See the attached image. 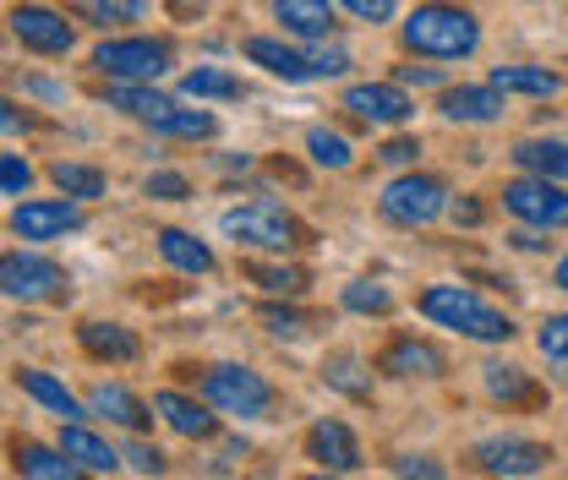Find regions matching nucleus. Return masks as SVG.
Masks as SVG:
<instances>
[{
	"label": "nucleus",
	"mask_w": 568,
	"mask_h": 480,
	"mask_svg": "<svg viewBox=\"0 0 568 480\" xmlns=\"http://www.w3.org/2000/svg\"><path fill=\"white\" fill-rule=\"evenodd\" d=\"M339 6L351 17H361V22H372V28L377 22H394V11H399V0H339Z\"/></svg>",
	"instance_id": "a19ab883"
},
{
	"label": "nucleus",
	"mask_w": 568,
	"mask_h": 480,
	"mask_svg": "<svg viewBox=\"0 0 568 480\" xmlns=\"http://www.w3.org/2000/svg\"><path fill=\"white\" fill-rule=\"evenodd\" d=\"M61 448H67L82 470H93V476H115V470H121V453H115L99 431H88L82 420H71V426L61 420Z\"/></svg>",
	"instance_id": "a211bd4d"
},
{
	"label": "nucleus",
	"mask_w": 568,
	"mask_h": 480,
	"mask_svg": "<svg viewBox=\"0 0 568 480\" xmlns=\"http://www.w3.org/2000/svg\"><path fill=\"white\" fill-rule=\"evenodd\" d=\"M17 382H22V394H28V399H39V405H44V410L50 415H61V420H82V405H77V394H67V382H55V377H50V371H33V366H22V371H17Z\"/></svg>",
	"instance_id": "5701e85b"
},
{
	"label": "nucleus",
	"mask_w": 568,
	"mask_h": 480,
	"mask_svg": "<svg viewBox=\"0 0 568 480\" xmlns=\"http://www.w3.org/2000/svg\"><path fill=\"white\" fill-rule=\"evenodd\" d=\"M306 453H312L323 470H339V476L361 470V442H355V431L345 420H317V426L306 431Z\"/></svg>",
	"instance_id": "4468645a"
},
{
	"label": "nucleus",
	"mask_w": 568,
	"mask_h": 480,
	"mask_svg": "<svg viewBox=\"0 0 568 480\" xmlns=\"http://www.w3.org/2000/svg\"><path fill=\"white\" fill-rule=\"evenodd\" d=\"M11 39L22 50H33V55H67L71 44H77L67 17L61 11H44V6H17L11 11Z\"/></svg>",
	"instance_id": "9b49d317"
},
{
	"label": "nucleus",
	"mask_w": 568,
	"mask_h": 480,
	"mask_svg": "<svg viewBox=\"0 0 568 480\" xmlns=\"http://www.w3.org/2000/svg\"><path fill=\"white\" fill-rule=\"evenodd\" d=\"M93 11L104 22H138L142 11H148V0H93Z\"/></svg>",
	"instance_id": "79ce46f5"
},
{
	"label": "nucleus",
	"mask_w": 568,
	"mask_h": 480,
	"mask_svg": "<svg viewBox=\"0 0 568 480\" xmlns=\"http://www.w3.org/2000/svg\"><path fill=\"white\" fill-rule=\"evenodd\" d=\"M497 93H525V99H552L564 88V76L547 67H497L493 71Z\"/></svg>",
	"instance_id": "393cba45"
},
{
	"label": "nucleus",
	"mask_w": 568,
	"mask_h": 480,
	"mask_svg": "<svg viewBox=\"0 0 568 480\" xmlns=\"http://www.w3.org/2000/svg\"><path fill=\"white\" fill-rule=\"evenodd\" d=\"M77 339H82V349L93 360H138V339L126 328H115V323H82Z\"/></svg>",
	"instance_id": "bb28decb"
},
{
	"label": "nucleus",
	"mask_w": 568,
	"mask_h": 480,
	"mask_svg": "<svg viewBox=\"0 0 568 480\" xmlns=\"http://www.w3.org/2000/svg\"><path fill=\"white\" fill-rule=\"evenodd\" d=\"M306 480H345V476H339V470H328V476H306Z\"/></svg>",
	"instance_id": "603ef678"
},
{
	"label": "nucleus",
	"mask_w": 568,
	"mask_h": 480,
	"mask_svg": "<svg viewBox=\"0 0 568 480\" xmlns=\"http://www.w3.org/2000/svg\"><path fill=\"white\" fill-rule=\"evenodd\" d=\"M246 278L263 284L268 295H301L306 289V274L301 268H280V263H246Z\"/></svg>",
	"instance_id": "473e14b6"
},
{
	"label": "nucleus",
	"mask_w": 568,
	"mask_h": 480,
	"mask_svg": "<svg viewBox=\"0 0 568 480\" xmlns=\"http://www.w3.org/2000/svg\"><path fill=\"white\" fill-rule=\"evenodd\" d=\"M394 476L399 480H443V470H437L432 459H416V453H410V459H394Z\"/></svg>",
	"instance_id": "37998d69"
},
{
	"label": "nucleus",
	"mask_w": 568,
	"mask_h": 480,
	"mask_svg": "<svg viewBox=\"0 0 568 480\" xmlns=\"http://www.w3.org/2000/svg\"><path fill=\"white\" fill-rule=\"evenodd\" d=\"M448 207V186L437 181V175H399V181H388L383 186V218H394V224H405V229H422L432 224L437 213Z\"/></svg>",
	"instance_id": "0eeeda50"
},
{
	"label": "nucleus",
	"mask_w": 568,
	"mask_h": 480,
	"mask_svg": "<svg viewBox=\"0 0 568 480\" xmlns=\"http://www.w3.org/2000/svg\"><path fill=\"white\" fill-rule=\"evenodd\" d=\"M448 121H465V126H487L503 115V93H497L493 82L487 88H448L443 93V104H437Z\"/></svg>",
	"instance_id": "6ab92c4d"
},
{
	"label": "nucleus",
	"mask_w": 568,
	"mask_h": 480,
	"mask_svg": "<svg viewBox=\"0 0 568 480\" xmlns=\"http://www.w3.org/2000/svg\"><path fill=\"white\" fill-rule=\"evenodd\" d=\"M0 289H6V300H55V295H67V274H61V263H50L39 252H6Z\"/></svg>",
	"instance_id": "6e6552de"
},
{
	"label": "nucleus",
	"mask_w": 568,
	"mask_h": 480,
	"mask_svg": "<svg viewBox=\"0 0 568 480\" xmlns=\"http://www.w3.org/2000/svg\"><path fill=\"white\" fill-rule=\"evenodd\" d=\"M170 61H175V50L164 39H110L93 50V67L115 82H153L170 71Z\"/></svg>",
	"instance_id": "423d86ee"
},
{
	"label": "nucleus",
	"mask_w": 568,
	"mask_h": 480,
	"mask_svg": "<svg viewBox=\"0 0 568 480\" xmlns=\"http://www.w3.org/2000/svg\"><path fill=\"white\" fill-rule=\"evenodd\" d=\"M345 110L366 126H405L416 115V104L399 82H355V88H345Z\"/></svg>",
	"instance_id": "9d476101"
},
{
	"label": "nucleus",
	"mask_w": 568,
	"mask_h": 480,
	"mask_svg": "<svg viewBox=\"0 0 568 480\" xmlns=\"http://www.w3.org/2000/svg\"><path fill=\"white\" fill-rule=\"evenodd\" d=\"M547 448L541 442H530V437H487V442H476V464L487 470V476H536V470H547Z\"/></svg>",
	"instance_id": "f8f14e48"
},
{
	"label": "nucleus",
	"mask_w": 568,
	"mask_h": 480,
	"mask_svg": "<svg viewBox=\"0 0 568 480\" xmlns=\"http://www.w3.org/2000/svg\"><path fill=\"white\" fill-rule=\"evenodd\" d=\"M399 82H416V88H426V82H437V71H432V67H399Z\"/></svg>",
	"instance_id": "49530a36"
},
{
	"label": "nucleus",
	"mask_w": 568,
	"mask_h": 480,
	"mask_svg": "<svg viewBox=\"0 0 568 480\" xmlns=\"http://www.w3.org/2000/svg\"><path fill=\"white\" fill-rule=\"evenodd\" d=\"M306 153H312V164H323V170H351L355 164L351 142L339 137V132H328V126H312V132H306Z\"/></svg>",
	"instance_id": "7c9ffc66"
},
{
	"label": "nucleus",
	"mask_w": 568,
	"mask_h": 480,
	"mask_svg": "<svg viewBox=\"0 0 568 480\" xmlns=\"http://www.w3.org/2000/svg\"><path fill=\"white\" fill-rule=\"evenodd\" d=\"M121 459H126V464H132L138 476H148V480L164 476V453H159L153 442H126V453H121Z\"/></svg>",
	"instance_id": "4c0bfd02"
},
{
	"label": "nucleus",
	"mask_w": 568,
	"mask_h": 480,
	"mask_svg": "<svg viewBox=\"0 0 568 480\" xmlns=\"http://www.w3.org/2000/svg\"><path fill=\"white\" fill-rule=\"evenodd\" d=\"M153 410L164 415V426L170 431H181V437H192V442H209L213 431H219V420H213L197 399H186V394H175V388H164V394H153Z\"/></svg>",
	"instance_id": "f3484780"
},
{
	"label": "nucleus",
	"mask_w": 568,
	"mask_h": 480,
	"mask_svg": "<svg viewBox=\"0 0 568 480\" xmlns=\"http://www.w3.org/2000/svg\"><path fill=\"white\" fill-rule=\"evenodd\" d=\"M263 328H268L274 339H301V334H306V317H301V312H280V306H263Z\"/></svg>",
	"instance_id": "58836bf2"
},
{
	"label": "nucleus",
	"mask_w": 568,
	"mask_h": 480,
	"mask_svg": "<svg viewBox=\"0 0 568 480\" xmlns=\"http://www.w3.org/2000/svg\"><path fill=\"white\" fill-rule=\"evenodd\" d=\"M0 186H6V197H22L33 186V170L22 153H0Z\"/></svg>",
	"instance_id": "e433bc0d"
},
{
	"label": "nucleus",
	"mask_w": 568,
	"mask_h": 480,
	"mask_svg": "<svg viewBox=\"0 0 568 480\" xmlns=\"http://www.w3.org/2000/svg\"><path fill=\"white\" fill-rule=\"evenodd\" d=\"M50 181L61 186V197H77V203L104 197V170H93V164H71V159H61V164L50 170Z\"/></svg>",
	"instance_id": "cd10ccee"
},
{
	"label": "nucleus",
	"mask_w": 568,
	"mask_h": 480,
	"mask_svg": "<svg viewBox=\"0 0 568 480\" xmlns=\"http://www.w3.org/2000/svg\"><path fill=\"white\" fill-rule=\"evenodd\" d=\"M142 192H148L153 203H186V197H192L186 175H175V170H159V175H148V181H142Z\"/></svg>",
	"instance_id": "c9c22d12"
},
{
	"label": "nucleus",
	"mask_w": 568,
	"mask_h": 480,
	"mask_svg": "<svg viewBox=\"0 0 568 480\" xmlns=\"http://www.w3.org/2000/svg\"><path fill=\"white\" fill-rule=\"evenodd\" d=\"M181 93H186V99H241V82L219 67H197L181 76Z\"/></svg>",
	"instance_id": "c756f323"
},
{
	"label": "nucleus",
	"mask_w": 568,
	"mask_h": 480,
	"mask_svg": "<svg viewBox=\"0 0 568 480\" xmlns=\"http://www.w3.org/2000/svg\"><path fill=\"white\" fill-rule=\"evenodd\" d=\"M159 252H164V263L181 268V274H213V252L197 235H186V229H159Z\"/></svg>",
	"instance_id": "a878e982"
},
{
	"label": "nucleus",
	"mask_w": 568,
	"mask_h": 480,
	"mask_svg": "<svg viewBox=\"0 0 568 480\" xmlns=\"http://www.w3.org/2000/svg\"><path fill=\"white\" fill-rule=\"evenodd\" d=\"M246 61L263 67L268 76H284V82H306L312 76V61L301 50H290L280 39H246Z\"/></svg>",
	"instance_id": "4be33fe9"
},
{
	"label": "nucleus",
	"mask_w": 568,
	"mask_h": 480,
	"mask_svg": "<svg viewBox=\"0 0 568 480\" xmlns=\"http://www.w3.org/2000/svg\"><path fill=\"white\" fill-rule=\"evenodd\" d=\"M514 164L541 175V181H568V142L558 137H530L514 147Z\"/></svg>",
	"instance_id": "b1692460"
},
{
	"label": "nucleus",
	"mask_w": 568,
	"mask_h": 480,
	"mask_svg": "<svg viewBox=\"0 0 568 480\" xmlns=\"http://www.w3.org/2000/svg\"><path fill=\"white\" fill-rule=\"evenodd\" d=\"M536 349L552 360V366H568V317H547L536 328Z\"/></svg>",
	"instance_id": "f704fd0d"
},
{
	"label": "nucleus",
	"mask_w": 568,
	"mask_h": 480,
	"mask_svg": "<svg viewBox=\"0 0 568 480\" xmlns=\"http://www.w3.org/2000/svg\"><path fill=\"white\" fill-rule=\"evenodd\" d=\"M377 371H388V377H443L448 360H443L437 344H426V339H394L383 349Z\"/></svg>",
	"instance_id": "dca6fc26"
},
{
	"label": "nucleus",
	"mask_w": 568,
	"mask_h": 480,
	"mask_svg": "<svg viewBox=\"0 0 568 480\" xmlns=\"http://www.w3.org/2000/svg\"><path fill=\"white\" fill-rule=\"evenodd\" d=\"M416 153H422V142H410V137H394V142H383V147H377V159H383V164H416Z\"/></svg>",
	"instance_id": "c03bdc74"
},
{
	"label": "nucleus",
	"mask_w": 568,
	"mask_h": 480,
	"mask_svg": "<svg viewBox=\"0 0 568 480\" xmlns=\"http://www.w3.org/2000/svg\"><path fill=\"white\" fill-rule=\"evenodd\" d=\"M203 11H209V0H170V17L175 22H197Z\"/></svg>",
	"instance_id": "a18cd8bd"
},
{
	"label": "nucleus",
	"mask_w": 568,
	"mask_h": 480,
	"mask_svg": "<svg viewBox=\"0 0 568 480\" xmlns=\"http://www.w3.org/2000/svg\"><path fill=\"white\" fill-rule=\"evenodd\" d=\"M405 44H410L416 55H432V61H465V55H476L481 28H476V17H470L465 6L426 0V6L410 11V22H405Z\"/></svg>",
	"instance_id": "f257e3e1"
},
{
	"label": "nucleus",
	"mask_w": 568,
	"mask_h": 480,
	"mask_svg": "<svg viewBox=\"0 0 568 480\" xmlns=\"http://www.w3.org/2000/svg\"><path fill=\"white\" fill-rule=\"evenodd\" d=\"M503 207H508L519 224H530V229H564L568 224V192L558 181H541V175L503 186Z\"/></svg>",
	"instance_id": "1a4fd4ad"
},
{
	"label": "nucleus",
	"mask_w": 568,
	"mask_h": 480,
	"mask_svg": "<svg viewBox=\"0 0 568 480\" xmlns=\"http://www.w3.org/2000/svg\"><path fill=\"white\" fill-rule=\"evenodd\" d=\"M558 289H568V257L558 263Z\"/></svg>",
	"instance_id": "3c124183"
},
{
	"label": "nucleus",
	"mask_w": 568,
	"mask_h": 480,
	"mask_svg": "<svg viewBox=\"0 0 568 480\" xmlns=\"http://www.w3.org/2000/svg\"><path fill=\"white\" fill-rule=\"evenodd\" d=\"M306 61H312V76H345V71H351V55H345L339 44H317Z\"/></svg>",
	"instance_id": "ea45409f"
},
{
	"label": "nucleus",
	"mask_w": 568,
	"mask_h": 480,
	"mask_svg": "<svg viewBox=\"0 0 568 480\" xmlns=\"http://www.w3.org/2000/svg\"><path fill=\"white\" fill-rule=\"evenodd\" d=\"M88 410L104 415V420H115V426H126V431H142V426L153 420V410L142 405L138 394H126L121 382H99V388L88 394Z\"/></svg>",
	"instance_id": "412c9836"
},
{
	"label": "nucleus",
	"mask_w": 568,
	"mask_h": 480,
	"mask_svg": "<svg viewBox=\"0 0 568 480\" xmlns=\"http://www.w3.org/2000/svg\"><path fill=\"white\" fill-rule=\"evenodd\" d=\"M345 306L383 317V312H394V295H388L383 284H372V278H355V284H345Z\"/></svg>",
	"instance_id": "72a5a7b5"
},
{
	"label": "nucleus",
	"mask_w": 568,
	"mask_h": 480,
	"mask_svg": "<svg viewBox=\"0 0 568 480\" xmlns=\"http://www.w3.org/2000/svg\"><path fill=\"white\" fill-rule=\"evenodd\" d=\"M110 104H115V110H126V115L142 121V126H153L159 137L203 142V137L219 132V121H213L209 110H181L170 93H153L148 82H121V88H110Z\"/></svg>",
	"instance_id": "7ed1b4c3"
},
{
	"label": "nucleus",
	"mask_w": 568,
	"mask_h": 480,
	"mask_svg": "<svg viewBox=\"0 0 568 480\" xmlns=\"http://www.w3.org/2000/svg\"><path fill=\"white\" fill-rule=\"evenodd\" d=\"M0 126H6V132H22L28 115H17V104H0Z\"/></svg>",
	"instance_id": "de8ad7c7"
},
{
	"label": "nucleus",
	"mask_w": 568,
	"mask_h": 480,
	"mask_svg": "<svg viewBox=\"0 0 568 480\" xmlns=\"http://www.w3.org/2000/svg\"><path fill=\"white\" fill-rule=\"evenodd\" d=\"M11 229L22 241H61L71 229H82V207L77 197H55V203H17L11 207Z\"/></svg>",
	"instance_id": "ddd939ff"
},
{
	"label": "nucleus",
	"mask_w": 568,
	"mask_h": 480,
	"mask_svg": "<svg viewBox=\"0 0 568 480\" xmlns=\"http://www.w3.org/2000/svg\"><path fill=\"white\" fill-rule=\"evenodd\" d=\"M514 246H525V252H536V246H547V241H541L536 229H519V235H514Z\"/></svg>",
	"instance_id": "8fccbe9b"
},
{
	"label": "nucleus",
	"mask_w": 568,
	"mask_h": 480,
	"mask_svg": "<svg viewBox=\"0 0 568 480\" xmlns=\"http://www.w3.org/2000/svg\"><path fill=\"white\" fill-rule=\"evenodd\" d=\"M323 382H328V388H339V394H351V399H372V377L361 371V360H355V355H334V360L323 366Z\"/></svg>",
	"instance_id": "2f4dec72"
},
{
	"label": "nucleus",
	"mask_w": 568,
	"mask_h": 480,
	"mask_svg": "<svg viewBox=\"0 0 568 480\" xmlns=\"http://www.w3.org/2000/svg\"><path fill=\"white\" fill-rule=\"evenodd\" d=\"M11 464L22 480H88V470L71 459L67 448H44V442H17Z\"/></svg>",
	"instance_id": "2eb2a0df"
},
{
	"label": "nucleus",
	"mask_w": 568,
	"mask_h": 480,
	"mask_svg": "<svg viewBox=\"0 0 568 480\" xmlns=\"http://www.w3.org/2000/svg\"><path fill=\"white\" fill-rule=\"evenodd\" d=\"M219 229H224L230 241L252 246V252H290V246H301V224H295L280 203L230 207V213L219 218Z\"/></svg>",
	"instance_id": "39448f33"
},
{
	"label": "nucleus",
	"mask_w": 568,
	"mask_h": 480,
	"mask_svg": "<svg viewBox=\"0 0 568 480\" xmlns=\"http://www.w3.org/2000/svg\"><path fill=\"white\" fill-rule=\"evenodd\" d=\"M422 317H432L437 328H454V334L481 339V344L514 339V323H508L497 306H487L476 289H465V284H432L422 295Z\"/></svg>",
	"instance_id": "f03ea898"
},
{
	"label": "nucleus",
	"mask_w": 568,
	"mask_h": 480,
	"mask_svg": "<svg viewBox=\"0 0 568 480\" xmlns=\"http://www.w3.org/2000/svg\"><path fill=\"white\" fill-rule=\"evenodd\" d=\"M454 218H459L465 229H470V224H481V203H459L454 207Z\"/></svg>",
	"instance_id": "09e8293b"
},
{
	"label": "nucleus",
	"mask_w": 568,
	"mask_h": 480,
	"mask_svg": "<svg viewBox=\"0 0 568 480\" xmlns=\"http://www.w3.org/2000/svg\"><path fill=\"white\" fill-rule=\"evenodd\" d=\"M203 399L235 420H268L274 415V382L246 366H209L203 371Z\"/></svg>",
	"instance_id": "20e7f679"
},
{
	"label": "nucleus",
	"mask_w": 568,
	"mask_h": 480,
	"mask_svg": "<svg viewBox=\"0 0 568 480\" xmlns=\"http://www.w3.org/2000/svg\"><path fill=\"white\" fill-rule=\"evenodd\" d=\"M487 394L503 399V405H536V382L519 371V366H487Z\"/></svg>",
	"instance_id": "c85d7f7f"
},
{
	"label": "nucleus",
	"mask_w": 568,
	"mask_h": 480,
	"mask_svg": "<svg viewBox=\"0 0 568 480\" xmlns=\"http://www.w3.org/2000/svg\"><path fill=\"white\" fill-rule=\"evenodd\" d=\"M274 17L295 39H328L334 33V6L328 0H274Z\"/></svg>",
	"instance_id": "aec40b11"
}]
</instances>
